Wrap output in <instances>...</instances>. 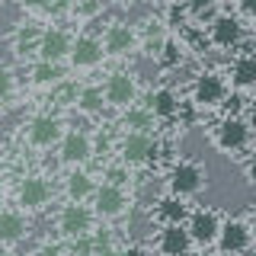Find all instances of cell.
Returning <instances> with one entry per match:
<instances>
[{"label": "cell", "mask_w": 256, "mask_h": 256, "mask_svg": "<svg viewBox=\"0 0 256 256\" xmlns=\"http://www.w3.org/2000/svg\"><path fill=\"white\" fill-rule=\"evenodd\" d=\"M64 138V122L52 112H38L22 125V144L29 150H52Z\"/></svg>", "instance_id": "obj_1"}, {"label": "cell", "mask_w": 256, "mask_h": 256, "mask_svg": "<svg viewBox=\"0 0 256 256\" xmlns=\"http://www.w3.org/2000/svg\"><path fill=\"white\" fill-rule=\"evenodd\" d=\"M93 221H96V212L86 202H68V205H61L58 218H54L58 234L64 240H80V237L93 234Z\"/></svg>", "instance_id": "obj_2"}, {"label": "cell", "mask_w": 256, "mask_h": 256, "mask_svg": "<svg viewBox=\"0 0 256 256\" xmlns=\"http://www.w3.org/2000/svg\"><path fill=\"white\" fill-rule=\"evenodd\" d=\"M52 196L54 189L48 182V176L42 173H26L16 182V208H22V212H42L52 202Z\"/></svg>", "instance_id": "obj_3"}, {"label": "cell", "mask_w": 256, "mask_h": 256, "mask_svg": "<svg viewBox=\"0 0 256 256\" xmlns=\"http://www.w3.org/2000/svg\"><path fill=\"white\" fill-rule=\"evenodd\" d=\"M100 42H102L106 58H125V54H132L134 48L141 45V42H138V29H134L132 22H122V20L109 22V26L102 29Z\"/></svg>", "instance_id": "obj_4"}, {"label": "cell", "mask_w": 256, "mask_h": 256, "mask_svg": "<svg viewBox=\"0 0 256 256\" xmlns=\"http://www.w3.org/2000/svg\"><path fill=\"white\" fill-rule=\"evenodd\" d=\"M102 96H106V106L112 109H132L134 100H138V80L128 70H112L102 84Z\"/></svg>", "instance_id": "obj_5"}, {"label": "cell", "mask_w": 256, "mask_h": 256, "mask_svg": "<svg viewBox=\"0 0 256 256\" xmlns=\"http://www.w3.org/2000/svg\"><path fill=\"white\" fill-rule=\"evenodd\" d=\"M70 45H74V36H70L64 26L48 22V26H42V38H38V61L64 64L68 54H70Z\"/></svg>", "instance_id": "obj_6"}, {"label": "cell", "mask_w": 256, "mask_h": 256, "mask_svg": "<svg viewBox=\"0 0 256 256\" xmlns=\"http://www.w3.org/2000/svg\"><path fill=\"white\" fill-rule=\"evenodd\" d=\"M93 157V138L86 132H80V128H70V132H64V138L58 141V160L64 166H84L86 160Z\"/></svg>", "instance_id": "obj_7"}, {"label": "cell", "mask_w": 256, "mask_h": 256, "mask_svg": "<svg viewBox=\"0 0 256 256\" xmlns=\"http://www.w3.org/2000/svg\"><path fill=\"white\" fill-rule=\"evenodd\" d=\"M157 141L144 132H125L122 144H118V164L122 166H141L148 160H154Z\"/></svg>", "instance_id": "obj_8"}, {"label": "cell", "mask_w": 256, "mask_h": 256, "mask_svg": "<svg viewBox=\"0 0 256 256\" xmlns=\"http://www.w3.org/2000/svg\"><path fill=\"white\" fill-rule=\"evenodd\" d=\"M102 58H106V52H102L100 36H90V32L74 36V45H70V54H68L70 70H93L102 64Z\"/></svg>", "instance_id": "obj_9"}, {"label": "cell", "mask_w": 256, "mask_h": 256, "mask_svg": "<svg viewBox=\"0 0 256 256\" xmlns=\"http://www.w3.org/2000/svg\"><path fill=\"white\" fill-rule=\"evenodd\" d=\"M166 182H170L173 196L189 198V196H196V192L205 186V170L198 164H192V160H180V164H173L170 180H166Z\"/></svg>", "instance_id": "obj_10"}, {"label": "cell", "mask_w": 256, "mask_h": 256, "mask_svg": "<svg viewBox=\"0 0 256 256\" xmlns=\"http://www.w3.org/2000/svg\"><path fill=\"white\" fill-rule=\"evenodd\" d=\"M93 212L96 218H122L128 212V192L125 186H116V182H102L93 192Z\"/></svg>", "instance_id": "obj_11"}, {"label": "cell", "mask_w": 256, "mask_h": 256, "mask_svg": "<svg viewBox=\"0 0 256 256\" xmlns=\"http://www.w3.org/2000/svg\"><path fill=\"white\" fill-rule=\"evenodd\" d=\"M246 141H250V128H246V122L237 118V116L221 118V125L214 128V144H218V150H224V154L244 150Z\"/></svg>", "instance_id": "obj_12"}, {"label": "cell", "mask_w": 256, "mask_h": 256, "mask_svg": "<svg viewBox=\"0 0 256 256\" xmlns=\"http://www.w3.org/2000/svg\"><path fill=\"white\" fill-rule=\"evenodd\" d=\"M240 38H244V26H240L237 16L218 13V16L208 20V42L214 48H224V52H228V48H234Z\"/></svg>", "instance_id": "obj_13"}, {"label": "cell", "mask_w": 256, "mask_h": 256, "mask_svg": "<svg viewBox=\"0 0 256 256\" xmlns=\"http://www.w3.org/2000/svg\"><path fill=\"white\" fill-rule=\"evenodd\" d=\"M38 38H42V26L38 22H20L10 36V52L16 61H36L38 58Z\"/></svg>", "instance_id": "obj_14"}, {"label": "cell", "mask_w": 256, "mask_h": 256, "mask_svg": "<svg viewBox=\"0 0 256 256\" xmlns=\"http://www.w3.org/2000/svg\"><path fill=\"white\" fill-rule=\"evenodd\" d=\"M192 100L196 106H218V102L228 100V84H224L221 74H198L196 84H192Z\"/></svg>", "instance_id": "obj_15"}, {"label": "cell", "mask_w": 256, "mask_h": 256, "mask_svg": "<svg viewBox=\"0 0 256 256\" xmlns=\"http://www.w3.org/2000/svg\"><path fill=\"white\" fill-rule=\"evenodd\" d=\"M29 234V218L22 208H0V246H16Z\"/></svg>", "instance_id": "obj_16"}, {"label": "cell", "mask_w": 256, "mask_h": 256, "mask_svg": "<svg viewBox=\"0 0 256 256\" xmlns=\"http://www.w3.org/2000/svg\"><path fill=\"white\" fill-rule=\"evenodd\" d=\"M186 230H189L192 244L208 246V244H214V240H218L221 221H218V214H214V212H192V214H189Z\"/></svg>", "instance_id": "obj_17"}, {"label": "cell", "mask_w": 256, "mask_h": 256, "mask_svg": "<svg viewBox=\"0 0 256 256\" xmlns=\"http://www.w3.org/2000/svg\"><path fill=\"white\" fill-rule=\"evenodd\" d=\"M64 80V68L61 64H52V61H29L26 68V84L36 86V90H54Z\"/></svg>", "instance_id": "obj_18"}, {"label": "cell", "mask_w": 256, "mask_h": 256, "mask_svg": "<svg viewBox=\"0 0 256 256\" xmlns=\"http://www.w3.org/2000/svg\"><path fill=\"white\" fill-rule=\"evenodd\" d=\"M189 244H192V237L182 224H164V230L157 237V246L164 256H186Z\"/></svg>", "instance_id": "obj_19"}, {"label": "cell", "mask_w": 256, "mask_h": 256, "mask_svg": "<svg viewBox=\"0 0 256 256\" xmlns=\"http://www.w3.org/2000/svg\"><path fill=\"white\" fill-rule=\"evenodd\" d=\"M93 192H96V180L86 170L74 166L64 176V196H68V202H86V198H93Z\"/></svg>", "instance_id": "obj_20"}, {"label": "cell", "mask_w": 256, "mask_h": 256, "mask_svg": "<svg viewBox=\"0 0 256 256\" xmlns=\"http://www.w3.org/2000/svg\"><path fill=\"white\" fill-rule=\"evenodd\" d=\"M180 109H182V102H180V96H176L170 86H157V90L148 96V112L154 118H176Z\"/></svg>", "instance_id": "obj_21"}, {"label": "cell", "mask_w": 256, "mask_h": 256, "mask_svg": "<svg viewBox=\"0 0 256 256\" xmlns=\"http://www.w3.org/2000/svg\"><path fill=\"white\" fill-rule=\"evenodd\" d=\"M250 244V228L244 221H224L218 230V246L224 253H240Z\"/></svg>", "instance_id": "obj_22"}, {"label": "cell", "mask_w": 256, "mask_h": 256, "mask_svg": "<svg viewBox=\"0 0 256 256\" xmlns=\"http://www.w3.org/2000/svg\"><path fill=\"white\" fill-rule=\"evenodd\" d=\"M74 109L80 112V116H86V118L100 116V112L106 109V96H102V86H100V84H84V86H77Z\"/></svg>", "instance_id": "obj_23"}, {"label": "cell", "mask_w": 256, "mask_h": 256, "mask_svg": "<svg viewBox=\"0 0 256 256\" xmlns=\"http://www.w3.org/2000/svg\"><path fill=\"white\" fill-rule=\"evenodd\" d=\"M157 64L160 68H166V70H173V68H180L182 61H186V45L180 42V38H173V36H166L164 42H160V48H157Z\"/></svg>", "instance_id": "obj_24"}, {"label": "cell", "mask_w": 256, "mask_h": 256, "mask_svg": "<svg viewBox=\"0 0 256 256\" xmlns=\"http://www.w3.org/2000/svg\"><path fill=\"white\" fill-rule=\"evenodd\" d=\"M157 218L164 221V224H182V221L189 218V208H186V202H182L180 196H173V192H170V196H164L157 202Z\"/></svg>", "instance_id": "obj_25"}, {"label": "cell", "mask_w": 256, "mask_h": 256, "mask_svg": "<svg viewBox=\"0 0 256 256\" xmlns=\"http://www.w3.org/2000/svg\"><path fill=\"white\" fill-rule=\"evenodd\" d=\"M230 84H234L237 90L256 86V58L253 54H240V58L230 64Z\"/></svg>", "instance_id": "obj_26"}, {"label": "cell", "mask_w": 256, "mask_h": 256, "mask_svg": "<svg viewBox=\"0 0 256 256\" xmlns=\"http://www.w3.org/2000/svg\"><path fill=\"white\" fill-rule=\"evenodd\" d=\"M122 128H125V132L150 134V128H154V116L148 112V106H132V109H125V116H122Z\"/></svg>", "instance_id": "obj_27"}, {"label": "cell", "mask_w": 256, "mask_h": 256, "mask_svg": "<svg viewBox=\"0 0 256 256\" xmlns=\"http://www.w3.org/2000/svg\"><path fill=\"white\" fill-rule=\"evenodd\" d=\"M16 93H20V77H16V70L6 68V64H0V102L13 100Z\"/></svg>", "instance_id": "obj_28"}, {"label": "cell", "mask_w": 256, "mask_h": 256, "mask_svg": "<svg viewBox=\"0 0 256 256\" xmlns=\"http://www.w3.org/2000/svg\"><path fill=\"white\" fill-rule=\"evenodd\" d=\"M182 10L189 20H205L214 13V0H182Z\"/></svg>", "instance_id": "obj_29"}, {"label": "cell", "mask_w": 256, "mask_h": 256, "mask_svg": "<svg viewBox=\"0 0 256 256\" xmlns=\"http://www.w3.org/2000/svg\"><path fill=\"white\" fill-rule=\"evenodd\" d=\"M45 20H58V16H70V0H48L45 6Z\"/></svg>", "instance_id": "obj_30"}, {"label": "cell", "mask_w": 256, "mask_h": 256, "mask_svg": "<svg viewBox=\"0 0 256 256\" xmlns=\"http://www.w3.org/2000/svg\"><path fill=\"white\" fill-rule=\"evenodd\" d=\"M20 4V10L22 13H29V16H42L45 13V6H48V0H16Z\"/></svg>", "instance_id": "obj_31"}, {"label": "cell", "mask_w": 256, "mask_h": 256, "mask_svg": "<svg viewBox=\"0 0 256 256\" xmlns=\"http://www.w3.org/2000/svg\"><path fill=\"white\" fill-rule=\"evenodd\" d=\"M106 182L125 186V182H128V166H122V164H118V166H109V170H106Z\"/></svg>", "instance_id": "obj_32"}, {"label": "cell", "mask_w": 256, "mask_h": 256, "mask_svg": "<svg viewBox=\"0 0 256 256\" xmlns=\"http://www.w3.org/2000/svg\"><path fill=\"white\" fill-rule=\"evenodd\" d=\"M237 10L244 16H250V20H256V0H237Z\"/></svg>", "instance_id": "obj_33"}, {"label": "cell", "mask_w": 256, "mask_h": 256, "mask_svg": "<svg viewBox=\"0 0 256 256\" xmlns=\"http://www.w3.org/2000/svg\"><path fill=\"white\" fill-rule=\"evenodd\" d=\"M38 256H64V253H61V246L48 244V246H42V250H38Z\"/></svg>", "instance_id": "obj_34"}, {"label": "cell", "mask_w": 256, "mask_h": 256, "mask_svg": "<svg viewBox=\"0 0 256 256\" xmlns=\"http://www.w3.org/2000/svg\"><path fill=\"white\" fill-rule=\"evenodd\" d=\"M246 176H250V180L256 182V150L250 154V160H246Z\"/></svg>", "instance_id": "obj_35"}, {"label": "cell", "mask_w": 256, "mask_h": 256, "mask_svg": "<svg viewBox=\"0 0 256 256\" xmlns=\"http://www.w3.org/2000/svg\"><path fill=\"white\" fill-rule=\"evenodd\" d=\"M122 256H148V253H144V250H141V246H128V250H125Z\"/></svg>", "instance_id": "obj_36"}, {"label": "cell", "mask_w": 256, "mask_h": 256, "mask_svg": "<svg viewBox=\"0 0 256 256\" xmlns=\"http://www.w3.org/2000/svg\"><path fill=\"white\" fill-rule=\"evenodd\" d=\"M246 116H250V125L256 128V100L250 102V109H246Z\"/></svg>", "instance_id": "obj_37"}, {"label": "cell", "mask_w": 256, "mask_h": 256, "mask_svg": "<svg viewBox=\"0 0 256 256\" xmlns=\"http://www.w3.org/2000/svg\"><path fill=\"white\" fill-rule=\"evenodd\" d=\"M116 6H134V4H141V0H112Z\"/></svg>", "instance_id": "obj_38"}, {"label": "cell", "mask_w": 256, "mask_h": 256, "mask_svg": "<svg viewBox=\"0 0 256 256\" xmlns=\"http://www.w3.org/2000/svg\"><path fill=\"white\" fill-rule=\"evenodd\" d=\"M250 234H256V212H253V218H250Z\"/></svg>", "instance_id": "obj_39"}, {"label": "cell", "mask_w": 256, "mask_h": 256, "mask_svg": "<svg viewBox=\"0 0 256 256\" xmlns=\"http://www.w3.org/2000/svg\"><path fill=\"white\" fill-rule=\"evenodd\" d=\"M0 256H13V253H10V246H0Z\"/></svg>", "instance_id": "obj_40"}, {"label": "cell", "mask_w": 256, "mask_h": 256, "mask_svg": "<svg viewBox=\"0 0 256 256\" xmlns=\"http://www.w3.org/2000/svg\"><path fill=\"white\" fill-rule=\"evenodd\" d=\"M0 173H4V154H0Z\"/></svg>", "instance_id": "obj_41"}, {"label": "cell", "mask_w": 256, "mask_h": 256, "mask_svg": "<svg viewBox=\"0 0 256 256\" xmlns=\"http://www.w3.org/2000/svg\"><path fill=\"white\" fill-rule=\"evenodd\" d=\"M68 256H80V253H68Z\"/></svg>", "instance_id": "obj_42"}, {"label": "cell", "mask_w": 256, "mask_h": 256, "mask_svg": "<svg viewBox=\"0 0 256 256\" xmlns=\"http://www.w3.org/2000/svg\"><path fill=\"white\" fill-rule=\"evenodd\" d=\"M0 208H4V198H0Z\"/></svg>", "instance_id": "obj_43"}, {"label": "cell", "mask_w": 256, "mask_h": 256, "mask_svg": "<svg viewBox=\"0 0 256 256\" xmlns=\"http://www.w3.org/2000/svg\"><path fill=\"white\" fill-rule=\"evenodd\" d=\"M157 4H164V0H157Z\"/></svg>", "instance_id": "obj_44"}, {"label": "cell", "mask_w": 256, "mask_h": 256, "mask_svg": "<svg viewBox=\"0 0 256 256\" xmlns=\"http://www.w3.org/2000/svg\"><path fill=\"white\" fill-rule=\"evenodd\" d=\"M198 256H205V253H198Z\"/></svg>", "instance_id": "obj_45"}]
</instances>
